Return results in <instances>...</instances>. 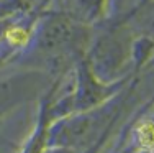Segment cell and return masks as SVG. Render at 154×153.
<instances>
[{
  "label": "cell",
  "mask_w": 154,
  "mask_h": 153,
  "mask_svg": "<svg viewBox=\"0 0 154 153\" xmlns=\"http://www.w3.org/2000/svg\"><path fill=\"white\" fill-rule=\"evenodd\" d=\"M75 38V27L67 20L56 18L49 21L41 33V46L48 51L62 49L64 46L71 45Z\"/></svg>",
  "instance_id": "cell-1"
}]
</instances>
